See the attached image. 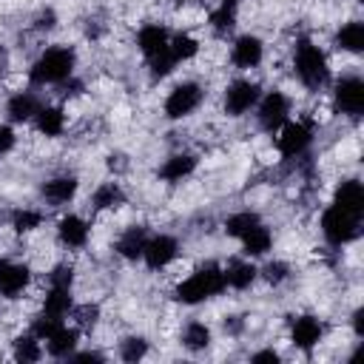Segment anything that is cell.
<instances>
[{
    "label": "cell",
    "instance_id": "obj_1",
    "mask_svg": "<svg viewBox=\"0 0 364 364\" xmlns=\"http://www.w3.org/2000/svg\"><path fill=\"white\" fill-rule=\"evenodd\" d=\"M225 287H228V284H225L222 267L213 264V262H208V264H202L199 270H193L185 282L176 284L173 299L182 301V304H199V301H205V299L219 296Z\"/></svg>",
    "mask_w": 364,
    "mask_h": 364
},
{
    "label": "cell",
    "instance_id": "obj_2",
    "mask_svg": "<svg viewBox=\"0 0 364 364\" xmlns=\"http://www.w3.org/2000/svg\"><path fill=\"white\" fill-rule=\"evenodd\" d=\"M74 63H77V54L68 46H51L34 60L28 77L34 85H57V82L71 80Z\"/></svg>",
    "mask_w": 364,
    "mask_h": 364
},
{
    "label": "cell",
    "instance_id": "obj_3",
    "mask_svg": "<svg viewBox=\"0 0 364 364\" xmlns=\"http://www.w3.org/2000/svg\"><path fill=\"white\" fill-rule=\"evenodd\" d=\"M293 65H296V77L301 80L304 88L310 91H318L327 85L330 80V65H327V57L318 46H313L310 40H301L296 46V57H293Z\"/></svg>",
    "mask_w": 364,
    "mask_h": 364
},
{
    "label": "cell",
    "instance_id": "obj_4",
    "mask_svg": "<svg viewBox=\"0 0 364 364\" xmlns=\"http://www.w3.org/2000/svg\"><path fill=\"white\" fill-rule=\"evenodd\" d=\"M358 230H361V216H353L336 205L321 213V233L330 245H347L358 236Z\"/></svg>",
    "mask_w": 364,
    "mask_h": 364
},
{
    "label": "cell",
    "instance_id": "obj_5",
    "mask_svg": "<svg viewBox=\"0 0 364 364\" xmlns=\"http://www.w3.org/2000/svg\"><path fill=\"white\" fill-rule=\"evenodd\" d=\"M313 142V122L310 119H296V122H284L279 128V136H276V148L282 156L293 159V156H301Z\"/></svg>",
    "mask_w": 364,
    "mask_h": 364
},
{
    "label": "cell",
    "instance_id": "obj_6",
    "mask_svg": "<svg viewBox=\"0 0 364 364\" xmlns=\"http://www.w3.org/2000/svg\"><path fill=\"white\" fill-rule=\"evenodd\" d=\"M202 97H205L202 85H199V82H193V80L173 85V88H171V94L165 97V117H168V119H182V117L193 114V111L199 108Z\"/></svg>",
    "mask_w": 364,
    "mask_h": 364
},
{
    "label": "cell",
    "instance_id": "obj_7",
    "mask_svg": "<svg viewBox=\"0 0 364 364\" xmlns=\"http://www.w3.org/2000/svg\"><path fill=\"white\" fill-rule=\"evenodd\" d=\"M256 119H259V128L273 134L279 131L284 122H287V114H290V100L282 94V91H267L264 97H259L256 102Z\"/></svg>",
    "mask_w": 364,
    "mask_h": 364
},
{
    "label": "cell",
    "instance_id": "obj_8",
    "mask_svg": "<svg viewBox=\"0 0 364 364\" xmlns=\"http://www.w3.org/2000/svg\"><path fill=\"white\" fill-rule=\"evenodd\" d=\"M259 85L256 82H250V80H233L228 88H225V100H222V105H225V114L228 117H242V114H247L256 102H259Z\"/></svg>",
    "mask_w": 364,
    "mask_h": 364
},
{
    "label": "cell",
    "instance_id": "obj_9",
    "mask_svg": "<svg viewBox=\"0 0 364 364\" xmlns=\"http://www.w3.org/2000/svg\"><path fill=\"white\" fill-rule=\"evenodd\" d=\"M336 108L347 117H361L364 111V82L355 74H347L336 82Z\"/></svg>",
    "mask_w": 364,
    "mask_h": 364
},
{
    "label": "cell",
    "instance_id": "obj_10",
    "mask_svg": "<svg viewBox=\"0 0 364 364\" xmlns=\"http://www.w3.org/2000/svg\"><path fill=\"white\" fill-rule=\"evenodd\" d=\"M176 250H179L176 239L168 236V233H159V236H148L145 250H142V259H145V264L151 270H162V267H168L176 259Z\"/></svg>",
    "mask_w": 364,
    "mask_h": 364
},
{
    "label": "cell",
    "instance_id": "obj_11",
    "mask_svg": "<svg viewBox=\"0 0 364 364\" xmlns=\"http://www.w3.org/2000/svg\"><path fill=\"white\" fill-rule=\"evenodd\" d=\"M31 282V270L20 262L0 259V296L3 299H17Z\"/></svg>",
    "mask_w": 364,
    "mask_h": 364
},
{
    "label": "cell",
    "instance_id": "obj_12",
    "mask_svg": "<svg viewBox=\"0 0 364 364\" xmlns=\"http://www.w3.org/2000/svg\"><path fill=\"white\" fill-rule=\"evenodd\" d=\"M136 46H139V51L145 54V60L151 63V60H156V57H162V54H168L171 48V34L162 28V26H156V23H148V26H142L139 28V34H136Z\"/></svg>",
    "mask_w": 364,
    "mask_h": 364
},
{
    "label": "cell",
    "instance_id": "obj_13",
    "mask_svg": "<svg viewBox=\"0 0 364 364\" xmlns=\"http://www.w3.org/2000/svg\"><path fill=\"white\" fill-rule=\"evenodd\" d=\"M262 57H264V46H262V40H259L256 34H242V37H236V43H233V48H230L233 65H239V68H256V65L262 63Z\"/></svg>",
    "mask_w": 364,
    "mask_h": 364
},
{
    "label": "cell",
    "instance_id": "obj_14",
    "mask_svg": "<svg viewBox=\"0 0 364 364\" xmlns=\"http://www.w3.org/2000/svg\"><path fill=\"white\" fill-rule=\"evenodd\" d=\"M321 333H324V327L316 316H299L290 324V341L299 350H313L321 341Z\"/></svg>",
    "mask_w": 364,
    "mask_h": 364
},
{
    "label": "cell",
    "instance_id": "obj_15",
    "mask_svg": "<svg viewBox=\"0 0 364 364\" xmlns=\"http://www.w3.org/2000/svg\"><path fill=\"white\" fill-rule=\"evenodd\" d=\"M333 205L353 216H361L364 213V185L358 179H344L333 193Z\"/></svg>",
    "mask_w": 364,
    "mask_h": 364
},
{
    "label": "cell",
    "instance_id": "obj_16",
    "mask_svg": "<svg viewBox=\"0 0 364 364\" xmlns=\"http://www.w3.org/2000/svg\"><path fill=\"white\" fill-rule=\"evenodd\" d=\"M77 341H80V330H77V327H68V324H60V327L46 338V350H48V355H54V358H68V355L74 353Z\"/></svg>",
    "mask_w": 364,
    "mask_h": 364
},
{
    "label": "cell",
    "instance_id": "obj_17",
    "mask_svg": "<svg viewBox=\"0 0 364 364\" xmlns=\"http://www.w3.org/2000/svg\"><path fill=\"white\" fill-rule=\"evenodd\" d=\"M57 239L65 247H82L88 242V225H85V219H80L74 213L63 216L60 225H57Z\"/></svg>",
    "mask_w": 364,
    "mask_h": 364
},
{
    "label": "cell",
    "instance_id": "obj_18",
    "mask_svg": "<svg viewBox=\"0 0 364 364\" xmlns=\"http://www.w3.org/2000/svg\"><path fill=\"white\" fill-rule=\"evenodd\" d=\"M145 242H148V230L142 225H131L119 239H117V253L122 259H142V250H145Z\"/></svg>",
    "mask_w": 364,
    "mask_h": 364
},
{
    "label": "cell",
    "instance_id": "obj_19",
    "mask_svg": "<svg viewBox=\"0 0 364 364\" xmlns=\"http://www.w3.org/2000/svg\"><path fill=\"white\" fill-rule=\"evenodd\" d=\"M43 199L48 202V205H65V202H71L74 199V193H77V179L74 176H54V179H48L46 185H43Z\"/></svg>",
    "mask_w": 364,
    "mask_h": 364
},
{
    "label": "cell",
    "instance_id": "obj_20",
    "mask_svg": "<svg viewBox=\"0 0 364 364\" xmlns=\"http://www.w3.org/2000/svg\"><path fill=\"white\" fill-rule=\"evenodd\" d=\"M222 273H225V284L233 287V290H245V287H250V284L256 282V276H259V270H256L250 262H245V259H233V262H228V267H222Z\"/></svg>",
    "mask_w": 364,
    "mask_h": 364
},
{
    "label": "cell",
    "instance_id": "obj_21",
    "mask_svg": "<svg viewBox=\"0 0 364 364\" xmlns=\"http://www.w3.org/2000/svg\"><path fill=\"white\" fill-rule=\"evenodd\" d=\"M196 168V156L193 154H173L165 159V165L159 168V176L165 182H182L185 176H191Z\"/></svg>",
    "mask_w": 364,
    "mask_h": 364
},
{
    "label": "cell",
    "instance_id": "obj_22",
    "mask_svg": "<svg viewBox=\"0 0 364 364\" xmlns=\"http://www.w3.org/2000/svg\"><path fill=\"white\" fill-rule=\"evenodd\" d=\"M37 111H40V102H37V97L28 94V91L14 94V97L9 100V105H6V114H9L11 122H28Z\"/></svg>",
    "mask_w": 364,
    "mask_h": 364
},
{
    "label": "cell",
    "instance_id": "obj_23",
    "mask_svg": "<svg viewBox=\"0 0 364 364\" xmlns=\"http://www.w3.org/2000/svg\"><path fill=\"white\" fill-rule=\"evenodd\" d=\"M336 46H338L341 51H350V54L364 51V23H361V20L344 23V26L338 28V34H336Z\"/></svg>",
    "mask_w": 364,
    "mask_h": 364
},
{
    "label": "cell",
    "instance_id": "obj_24",
    "mask_svg": "<svg viewBox=\"0 0 364 364\" xmlns=\"http://www.w3.org/2000/svg\"><path fill=\"white\" fill-rule=\"evenodd\" d=\"M71 310H74V304H71V287H57V284H51L48 293H46V301H43V313L63 318V316H68Z\"/></svg>",
    "mask_w": 364,
    "mask_h": 364
},
{
    "label": "cell",
    "instance_id": "obj_25",
    "mask_svg": "<svg viewBox=\"0 0 364 364\" xmlns=\"http://www.w3.org/2000/svg\"><path fill=\"white\" fill-rule=\"evenodd\" d=\"M34 122H37V131L46 134V136H60L63 128H65V114L54 105H46L34 114Z\"/></svg>",
    "mask_w": 364,
    "mask_h": 364
},
{
    "label": "cell",
    "instance_id": "obj_26",
    "mask_svg": "<svg viewBox=\"0 0 364 364\" xmlns=\"http://www.w3.org/2000/svg\"><path fill=\"white\" fill-rule=\"evenodd\" d=\"M270 245H273V236H270V230L259 222L250 233H245L242 236V250H245V256H264L267 250H270Z\"/></svg>",
    "mask_w": 364,
    "mask_h": 364
},
{
    "label": "cell",
    "instance_id": "obj_27",
    "mask_svg": "<svg viewBox=\"0 0 364 364\" xmlns=\"http://www.w3.org/2000/svg\"><path fill=\"white\" fill-rule=\"evenodd\" d=\"M91 202H94L97 210H117V208L125 202V193H122V188H119L117 182H102V185L94 191Z\"/></svg>",
    "mask_w": 364,
    "mask_h": 364
},
{
    "label": "cell",
    "instance_id": "obj_28",
    "mask_svg": "<svg viewBox=\"0 0 364 364\" xmlns=\"http://www.w3.org/2000/svg\"><path fill=\"white\" fill-rule=\"evenodd\" d=\"M259 222H262L259 213H253V210H239V213H233V216L225 219V233L233 236V239H242V236L250 233Z\"/></svg>",
    "mask_w": 364,
    "mask_h": 364
},
{
    "label": "cell",
    "instance_id": "obj_29",
    "mask_svg": "<svg viewBox=\"0 0 364 364\" xmlns=\"http://www.w3.org/2000/svg\"><path fill=\"white\" fill-rule=\"evenodd\" d=\"M11 355H14V361H23V364H28V361H40V355H43V350H40V338H37L34 333L17 336V338H14V347H11Z\"/></svg>",
    "mask_w": 364,
    "mask_h": 364
},
{
    "label": "cell",
    "instance_id": "obj_30",
    "mask_svg": "<svg viewBox=\"0 0 364 364\" xmlns=\"http://www.w3.org/2000/svg\"><path fill=\"white\" fill-rule=\"evenodd\" d=\"M182 344H185L188 350H193V353L205 350V347L210 344V330H208V324H202V321H191V324L182 330Z\"/></svg>",
    "mask_w": 364,
    "mask_h": 364
},
{
    "label": "cell",
    "instance_id": "obj_31",
    "mask_svg": "<svg viewBox=\"0 0 364 364\" xmlns=\"http://www.w3.org/2000/svg\"><path fill=\"white\" fill-rule=\"evenodd\" d=\"M171 57L179 63H185V60H191V57H196V51H199V40L196 37H191V34H173L171 37Z\"/></svg>",
    "mask_w": 364,
    "mask_h": 364
},
{
    "label": "cell",
    "instance_id": "obj_32",
    "mask_svg": "<svg viewBox=\"0 0 364 364\" xmlns=\"http://www.w3.org/2000/svg\"><path fill=\"white\" fill-rule=\"evenodd\" d=\"M145 355H148V341H145L142 336H128V338L119 341V358H122V361L134 364V361H139V358H145Z\"/></svg>",
    "mask_w": 364,
    "mask_h": 364
},
{
    "label": "cell",
    "instance_id": "obj_33",
    "mask_svg": "<svg viewBox=\"0 0 364 364\" xmlns=\"http://www.w3.org/2000/svg\"><path fill=\"white\" fill-rule=\"evenodd\" d=\"M40 222H43V213L31 210V208H20V210L11 213V228L17 233H31L34 228H40Z\"/></svg>",
    "mask_w": 364,
    "mask_h": 364
},
{
    "label": "cell",
    "instance_id": "obj_34",
    "mask_svg": "<svg viewBox=\"0 0 364 364\" xmlns=\"http://www.w3.org/2000/svg\"><path fill=\"white\" fill-rule=\"evenodd\" d=\"M233 23H236V9L233 6H216L213 11H210V26L222 34V31H228V28H233Z\"/></svg>",
    "mask_w": 364,
    "mask_h": 364
},
{
    "label": "cell",
    "instance_id": "obj_35",
    "mask_svg": "<svg viewBox=\"0 0 364 364\" xmlns=\"http://www.w3.org/2000/svg\"><path fill=\"white\" fill-rule=\"evenodd\" d=\"M63 324V318H57V316H48V313H40L37 318H34V324H31V333L40 338V341H46L57 327Z\"/></svg>",
    "mask_w": 364,
    "mask_h": 364
},
{
    "label": "cell",
    "instance_id": "obj_36",
    "mask_svg": "<svg viewBox=\"0 0 364 364\" xmlns=\"http://www.w3.org/2000/svg\"><path fill=\"white\" fill-rule=\"evenodd\" d=\"M262 276H264L267 284H282V282L290 276V267H287L284 262H270V264L262 270Z\"/></svg>",
    "mask_w": 364,
    "mask_h": 364
},
{
    "label": "cell",
    "instance_id": "obj_37",
    "mask_svg": "<svg viewBox=\"0 0 364 364\" xmlns=\"http://www.w3.org/2000/svg\"><path fill=\"white\" fill-rule=\"evenodd\" d=\"M74 318H77L80 327L91 330V327L97 324V318H100V310H97V304H82V307L74 310Z\"/></svg>",
    "mask_w": 364,
    "mask_h": 364
},
{
    "label": "cell",
    "instance_id": "obj_38",
    "mask_svg": "<svg viewBox=\"0 0 364 364\" xmlns=\"http://www.w3.org/2000/svg\"><path fill=\"white\" fill-rule=\"evenodd\" d=\"M71 282H74V270L68 264H57L48 276V284H57V287H71Z\"/></svg>",
    "mask_w": 364,
    "mask_h": 364
},
{
    "label": "cell",
    "instance_id": "obj_39",
    "mask_svg": "<svg viewBox=\"0 0 364 364\" xmlns=\"http://www.w3.org/2000/svg\"><path fill=\"white\" fill-rule=\"evenodd\" d=\"M14 142H17L14 131H11L9 125H0V154H9V151L14 148Z\"/></svg>",
    "mask_w": 364,
    "mask_h": 364
},
{
    "label": "cell",
    "instance_id": "obj_40",
    "mask_svg": "<svg viewBox=\"0 0 364 364\" xmlns=\"http://www.w3.org/2000/svg\"><path fill=\"white\" fill-rule=\"evenodd\" d=\"M353 330H355L358 338L364 336V307H358V310L353 313Z\"/></svg>",
    "mask_w": 364,
    "mask_h": 364
},
{
    "label": "cell",
    "instance_id": "obj_41",
    "mask_svg": "<svg viewBox=\"0 0 364 364\" xmlns=\"http://www.w3.org/2000/svg\"><path fill=\"white\" fill-rule=\"evenodd\" d=\"M250 358H253V361H279V353H276V350H259V353H253Z\"/></svg>",
    "mask_w": 364,
    "mask_h": 364
},
{
    "label": "cell",
    "instance_id": "obj_42",
    "mask_svg": "<svg viewBox=\"0 0 364 364\" xmlns=\"http://www.w3.org/2000/svg\"><path fill=\"white\" fill-rule=\"evenodd\" d=\"M68 358H71V361H102L100 353H71Z\"/></svg>",
    "mask_w": 364,
    "mask_h": 364
},
{
    "label": "cell",
    "instance_id": "obj_43",
    "mask_svg": "<svg viewBox=\"0 0 364 364\" xmlns=\"http://www.w3.org/2000/svg\"><path fill=\"white\" fill-rule=\"evenodd\" d=\"M54 26V11L48 9L46 14H40V23H37V28H51Z\"/></svg>",
    "mask_w": 364,
    "mask_h": 364
},
{
    "label": "cell",
    "instance_id": "obj_44",
    "mask_svg": "<svg viewBox=\"0 0 364 364\" xmlns=\"http://www.w3.org/2000/svg\"><path fill=\"white\" fill-rule=\"evenodd\" d=\"M3 71H6V54L0 51V77H3Z\"/></svg>",
    "mask_w": 364,
    "mask_h": 364
},
{
    "label": "cell",
    "instance_id": "obj_45",
    "mask_svg": "<svg viewBox=\"0 0 364 364\" xmlns=\"http://www.w3.org/2000/svg\"><path fill=\"white\" fill-rule=\"evenodd\" d=\"M236 3L239 0H219V6H233V9H236Z\"/></svg>",
    "mask_w": 364,
    "mask_h": 364
},
{
    "label": "cell",
    "instance_id": "obj_46",
    "mask_svg": "<svg viewBox=\"0 0 364 364\" xmlns=\"http://www.w3.org/2000/svg\"><path fill=\"white\" fill-rule=\"evenodd\" d=\"M173 3H179V6H185V3H191V0H173Z\"/></svg>",
    "mask_w": 364,
    "mask_h": 364
}]
</instances>
